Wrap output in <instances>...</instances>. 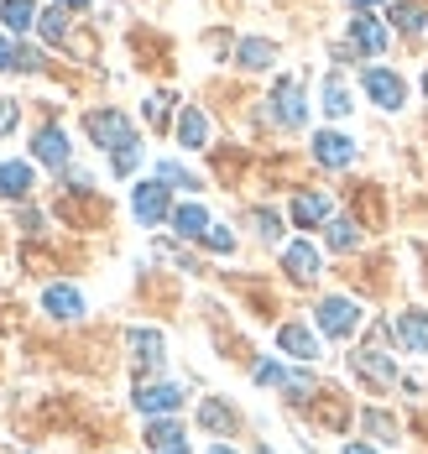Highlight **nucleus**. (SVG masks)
<instances>
[{
    "label": "nucleus",
    "mask_w": 428,
    "mask_h": 454,
    "mask_svg": "<svg viewBox=\"0 0 428 454\" xmlns=\"http://www.w3.org/2000/svg\"><path fill=\"white\" fill-rule=\"evenodd\" d=\"M84 131H89V137L105 146V152H110V146L121 152V146H131V141H136L131 121H126L121 110H95V115H84Z\"/></svg>",
    "instance_id": "obj_1"
},
{
    "label": "nucleus",
    "mask_w": 428,
    "mask_h": 454,
    "mask_svg": "<svg viewBox=\"0 0 428 454\" xmlns=\"http://www.w3.org/2000/svg\"><path fill=\"white\" fill-rule=\"evenodd\" d=\"M361 84H366V94L377 99L381 110H402V99H408L402 74H392V68H366V74H361Z\"/></svg>",
    "instance_id": "obj_2"
},
{
    "label": "nucleus",
    "mask_w": 428,
    "mask_h": 454,
    "mask_svg": "<svg viewBox=\"0 0 428 454\" xmlns=\"http://www.w3.org/2000/svg\"><path fill=\"white\" fill-rule=\"evenodd\" d=\"M319 329L334 334V340H350V334L361 329V309H355L350 298H324V303H319Z\"/></svg>",
    "instance_id": "obj_3"
},
{
    "label": "nucleus",
    "mask_w": 428,
    "mask_h": 454,
    "mask_svg": "<svg viewBox=\"0 0 428 454\" xmlns=\"http://www.w3.org/2000/svg\"><path fill=\"white\" fill-rule=\"evenodd\" d=\"M131 209H136L142 225H162V220H173V204H167V188H162V183H142V188L131 193Z\"/></svg>",
    "instance_id": "obj_4"
},
{
    "label": "nucleus",
    "mask_w": 428,
    "mask_h": 454,
    "mask_svg": "<svg viewBox=\"0 0 428 454\" xmlns=\"http://www.w3.org/2000/svg\"><path fill=\"white\" fill-rule=\"evenodd\" d=\"M392 334H397V345H402L408 356H424V350H428V314H418V309L397 314V324H392Z\"/></svg>",
    "instance_id": "obj_5"
},
{
    "label": "nucleus",
    "mask_w": 428,
    "mask_h": 454,
    "mask_svg": "<svg viewBox=\"0 0 428 454\" xmlns=\"http://www.w3.org/2000/svg\"><path fill=\"white\" fill-rule=\"evenodd\" d=\"M303 90H298V79H283L277 94H272V121H283V126H303Z\"/></svg>",
    "instance_id": "obj_6"
},
{
    "label": "nucleus",
    "mask_w": 428,
    "mask_h": 454,
    "mask_svg": "<svg viewBox=\"0 0 428 454\" xmlns=\"http://www.w3.org/2000/svg\"><path fill=\"white\" fill-rule=\"evenodd\" d=\"M136 408H142L146 418H162V412L183 408V392L167 387V381H157V387H136Z\"/></svg>",
    "instance_id": "obj_7"
},
{
    "label": "nucleus",
    "mask_w": 428,
    "mask_h": 454,
    "mask_svg": "<svg viewBox=\"0 0 428 454\" xmlns=\"http://www.w3.org/2000/svg\"><path fill=\"white\" fill-rule=\"evenodd\" d=\"M314 157H319L324 168H350V157H355V141L339 137V131H319V137H314Z\"/></svg>",
    "instance_id": "obj_8"
},
{
    "label": "nucleus",
    "mask_w": 428,
    "mask_h": 454,
    "mask_svg": "<svg viewBox=\"0 0 428 454\" xmlns=\"http://www.w3.org/2000/svg\"><path fill=\"white\" fill-rule=\"evenodd\" d=\"M277 345H283L287 356H298V361H319V340H314V329H303V324H283V329H277Z\"/></svg>",
    "instance_id": "obj_9"
},
{
    "label": "nucleus",
    "mask_w": 428,
    "mask_h": 454,
    "mask_svg": "<svg viewBox=\"0 0 428 454\" xmlns=\"http://www.w3.org/2000/svg\"><path fill=\"white\" fill-rule=\"evenodd\" d=\"M283 267L298 277V282H314V277H319V251H314L308 240H292L283 251Z\"/></svg>",
    "instance_id": "obj_10"
},
{
    "label": "nucleus",
    "mask_w": 428,
    "mask_h": 454,
    "mask_svg": "<svg viewBox=\"0 0 428 454\" xmlns=\"http://www.w3.org/2000/svg\"><path fill=\"white\" fill-rule=\"evenodd\" d=\"M350 43L361 47V52H371V58H377L381 47H386V27H381L377 16H366V11H361V16L350 21Z\"/></svg>",
    "instance_id": "obj_11"
},
{
    "label": "nucleus",
    "mask_w": 428,
    "mask_h": 454,
    "mask_svg": "<svg viewBox=\"0 0 428 454\" xmlns=\"http://www.w3.org/2000/svg\"><path fill=\"white\" fill-rule=\"evenodd\" d=\"M292 220L303 230L324 225V220H330V199H324V193H298V199H292Z\"/></svg>",
    "instance_id": "obj_12"
},
{
    "label": "nucleus",
    "mask_w": 428,
    "mask_h": 454,
    "mask_svg": "<svg viewBox=\"0 0 428 454\" xmlns=\"http://www.w3.org/2000/svg\"><path fill=\"white\" fill-rule=\"evenodd\" d=\"M43 309L52 318H79L84 314V298H79V287H48L43 293Z\"/></svg>",
    "instance_id": "obj_13"
},
{
    "label": "nucleus",
    "mask_w": 428,
    "mask_h": 454,
    "mask_svg": "<svg viewBox=\"0 0 428 454\" xmlns=\"http://www.w3.org/2000/svg\"><path fill=\"white\" fill-rule=\"evenodd\" d=\"M350 365H355L361 376H371V381H381V387H386V381H397V365L386 361L381 350H355V356H350Z\"/></svg>",
    "instance_id": "obj_14"
},
{
    "label": "nucleus",
    "mask_w": 428,
    "mask_h": 454,
    "mask_svg": "<svg viewBox=\"0 0 428 454\" xmlns=\"http://www.w3.org/2000/svg\"><path fill=\"white\" fill-rule=\"evenodd\" d=\"M173 230H178L183 240H198V235L209 230V209H204V204H183V209H173Z\"/></svg>",
    "instance_id": "obj_15"
},
{
    "label": "nucleus",
    "mask_w": 428,
    "mask_h": 454,
    "mask_svg": "<svg viewBox=\"0 0 428 454\" xmlns=\"http://www.w3.org/2000/svg\"><path fill=\"white\" fill-rule=\"evenodd\" d=\"M0 193L27 199V193H32V168H27V162H0Z\"/></svg>",
    "instance_id": "obj_16"
},
{
    "label": "nucleus",
    "mask_w": 428,
    "mask_h": 454,
    "mask_svg": "<svg viewBox=\"0 0 428 454\" xmlns=\"http://www.w3.org/2000/svg\"><path fill=\"white\" fill-rule=\"evenodd\" d=\"M32 21H37V5H32V0H5V5H0V27H5V32L21 37Z\"/></svg>",
    "instance_id": "obj_17"
},
{
    "label": "nucleus",
    "mask_w": 428,
    "mask_h": 454,
    "mask_svg": "<svg viewBox=\"0 0 428 454\" xmlns=\"http://www.w3.org/2000/svg\"><path fill=\"white\" fill-rule=\"evenodd\" d=\"M37 157H43L48 168H63V162H68V137H63L58 126H48V131H37Z\"/></svg>",
    "instance_id": "obj_18"
},
{
    "label": "nucleus",
    "mask_w": 428,
    "mask_h": 454,
    "mask_svg": "<svg viewBox=\"0 0 428 454\" xmlns=\"http://www.w3.org/2000/svg\"><path fill=\"white\" fill-rule=\"evenodd\" d=\"M386 21H392L397 32H408V37H418V32H424V5H413V0H397V5L386 11Z\"/></svg>",
    "instance_id": "obj_19"
},
{
    "label": "nucleus",
    "mask_w": 428,
    "mask_h": 454,
    "mask_svg": "<svg viewBox=\"0 0 428 454\" xmlns=\"http://www.w3.org/2000/svg\"><path fill=\"white\" fill-rule=\"evenodd\" d=\"M204 137H209V121H204V110H183V115H178V141H183V146H204Z\"/></svg>",
    "instance_id": "obj_20"
},
{
    "label": "nucleus",
    "mask_w": 428,
    "mask_h": 454,
    "mask_svg": "<svg viewBox=\"0 0 428 454\" xmlns=\"http://www.w3.org/2000/svg\"><path fill=\"white\" fill-rule=\"evenodd\" d=\"M236 58H240V68H267V63L277 58V47L261 43V37H245V43L236 47Z\"/></svg>",
    "instance_id": "obj_21"
},
{
    "label": "nucleus",
    "mask_w": 428,
    "mask_h": 454,
    "mask_svg": "<svg viewBox=\"0 0 428 454\" xmlns=\"http://www.w3.org/2000/svg\"><path fill=\"white\" fill-rule=\"evenodd\" d=\"M146 444H157V450H183V428H178L173 418H157V423L146 428Z\"/></svg>",
    "instance_id": "obj_22"
},
{
    "label": "nucleus",
    "mask_w": 428,
    "mask_h": 454,
    "mask_svg": "<svg viewBox=\"0 0 428 454\" xmlns=\"http://www.w3.org/2000/svg\"><path fill=\"white\" fill-rule=\"evenodd\" d=\"M131 350H136V361L157 365L162 361V334L157 329H131Z\"/></svg>",
    "instance_id": "obj_23"
},
{
    "label": "nucleus",
    "mask_w": 428,
    "mask_h": 454,
    "mask_svg": "<svg viewBox=\"0 0 428 454\" xmlns=\"http://www.w3.org/2000/svg\"><path fill=\"white\" fill-rule=\"evenodd\" d=\"M330 246L334 251H355L361 246V225L355 220H330Z\"/></svg>",
    "instance_id": "obj_24"
},
{
    "label": "nucleus",
    "mask_w": 428,
    "mask_h": 454,
    "mask_svg": "<svg viewBox=\"0 0 428 454\" xmlns=\"http://www.w3.org/2000/svg\"><path fill=\"white\" fill-rule=\"evenodd\" d=\"M37 27H43V37H48V43H63V37H68V16H63V5L43 11V16H37Z\"/></svg>",
    "instance_id": "obj_25"
},
{
    "label": "nucleus",
    "mask_w": 428,
    "mask_h": 454,
    "mask_svg": "<svg viewBox=\"0 0 428 454\" xmlns=\"http://www.w3.org/2000/svg\"><path fill=\"white\" fill-rule=\"evenodd\" d=\"M324 110L330 115H350V90L339 79H324Z\"/></svg>",
    "instance_id": "obj_26"
},
{
    "label": "nucleus",
    "mask_w": 428,
    "mask_h": 454,
    "mask_svg": "<svg viewBox=\"0 0 428 454\" xmlns=\"http://www.w3.org/2000/svg\"><path fill=\"white\" fill-rule=\"evenodd\" d=\"M136 162H142V141H131V146H121V152H115V162H110V168H115V173H121V178H131V173H136Z\"/></svg>",
    "instance_id": "obj_27"
},
{
    "label": "nucleus",
    "mask_w": 428,
    "mask_h": 454,
    "mask_svg": "<svg viewBox=\"0 0 428 454\" xmlns=\"http://www.w3.org/2000/svg\"><path fill=\"white\" fill-rule=\"evenodd\" d=\"M256 381H261V387H287V371L277 361H261L256 365Z\"/></svg>",
    "instance_id": "obj_28"
},
{
    "label": "nucleus",
    "mask_w": 428,
    "mask_h": 454,
    "mask_svg": "<svg viewBox=\"0 0 428 454\" xmlns=\"http://www.w3.org/2000/svg\"><path fill=\"white\" fill-rule=\"evenodd\" d=\"M157 178L173 183V188H198V183H193L189 173H183V168H178V162H162V168H157Z\"/></svg>",
    "instance_id": "obj_29"
},
{
    "label": "nucleus",
    "mask_w": 428,
    "mask_h": 454,
    "mask_svg": "<svg viewBox=\"0 0 428 454\" xmlns=\"http://www.w3.org/2000/svg\"><path fill=\"white\" fill-rule=\"evenodd\" d=\"M204 246H209V251H236V235H230V230H220V225H209V230H204Z\"/></svg>",
    "instance_id": "obj_30"
},
{
    "label": "nucleus",
    "mask_w": 428,
    "mask_h": 454,
    "mask_svg": "<svg viewBox=\"0 0 428 454\" xmlns=\"http://www.w3.org/2000/svg\"><path fill=\"white\" fill-rule=\"evenodd\" d=\"M146 121H152V126H167V94H152V99H146Z\"/></svg>",
    "instance_id": "obj_31"
},
{
    "label": "nucleus",
    "mask_w": 428,
    "mask_h": 454,
    "mask_svg": "<svg viewBox=\"0 0 428 454\" xmlns=\"http://www.w3.org/2000/svg\"><path fill=\"white\" fill-rule=\"evenodd\" d=\"M256 225H261V235H267V240H277V235H283V220H277L272 209H256Z\"/></svg>",
    "instance_id": "obj_32"
},
{
    "label": "nucleus",
    "mask_w": 428,
    "mask_h": 454,
    "mask_svg": "<svg viewBox=\"0 0 428 454\" xmlns=\"http://www.w3.org/2000/svg\"><path fill=\"white\" fill-rule=\"evenodd\" d=\"M204 423L209 428H230V412L220 408V403H204Z\"/></svg>",
    "instance_id": "obj_33"
},
{
    "label": "nucleus",
    "mask_w": 428,
    "mask_h": 454,
    "mask_svg": "<svg viewBox=\"0 0 428 454\" xmlns=\"http://www.w3.org/2000/svg\"><path fill=\"white\" fill-rule=\"evenodd\" d=\"M11 126H16V105H11V99H0V137H5Z\"/></svg>",
    "instance_id": "obj_34"
},
{
    "label": "nucleus",
    "mask_w": 428,
    "mask_h": 454,
    "mask_svg": "<svg viewBox=\"0 0 428 454\" xmlns=\"http://www.w3.org/2000/svg\"><path fill=\"white\" fill-rule=\"evenodd\" d=\"M0 68H16V47L5 43V32H0Z\"/></svg>",
    "instance_id": "obj_35"
},
{
    "label": "nucleus",
    "mask_w": 428,
    "mask_h": 454,
    "mask_svg": "<svg viewBox=\"0 0 428 454\" xmlns=\"http://www.w3.org/2000/svg\"><path fill=\"white\" fill-rule=\"evenodd\" d=\"M16 68H37V52L32 47H16Z\"/></svg>",
    "instance_id": "obj_36"
},
{
    "label": "nucleus",
    "mask_w": 428,
    "mask_h": 454,
    "mask_svg": "<svg viewBox=\"0 0 428 454\" xmlns=\"http://www.w3.org/2000/svg\"><path fill=\"white\" fill-rule=\"evenodd\" d=\"M58 5H63V11H84L89 0H58Z\"/></svg>",
    "instance_id": "obj_37"
},
{
    "label": "nucleus",
    "mask_w": 428,
    "mask_h": 454,
    "mask_svg": "<svg viewBox=\"0 0 428 454\" xmlns=\"http://www.w3.org/2000/svg\"><path fill=\"white\" fill-rule=\"evenodd\" d=\"M345 454H377V450H366V444H345Z\"/></svg>",
    "instance_id": "obj_38"
},
{
    "label": "nucleus",
    "mask_w": 428,
    "mask_h": 454,
    "mask_svg": "<svg viewBox=\"0 0 428 454\" xmlns=\"http://www.w3.org/2000/svg\"><path fill=\"white\" fill-rule=\"evenodd\" d=\"M350 5H355V11H366V5H377V0H350Z\"/></svg>",
    "instance_id": "obj_39"
},
{
    "label": "nucleus",
    "mask_w": 428,
    "mask_h": 454,
    "mask_svg": "<svg viewBox=\"0 0 428 454\" xmlns=\"http://www.w3.org/2000/svg\"><path fill=\"white\" fill-rule=\"evenodd\" d=\"M209 454H236V450H225V444H214V450H209Z\"/></svg>",
    "instance_id": "obj_40"
},
{
    "label": "nucleus",
    "mask_w": 428,
    "mask_h": 454,
    "mask_svg": "<svg viewBox=\"0 0 428 454\" xmlns=\"http://www.w3.org/2000/svg\"><path fill=\"white\" fill-rule=\"evenodd\" d=\"M162 454H189V450H162Z\"/></svg>",
    "instance_id": "obj_41"
},
{
    "label": "nucleus",
    "mask_w": 428,
    "mask_h": 454,
    "mask_svg": "<svg viewBox=\"0 0 428 454\" xmlns=\"http://www.w3.org/2000/svg\"><path fill=\"white\" fill-rule=\"evenodd\" d=\"M424 90H428V79H424Z\"/></svg>",
    "instance_id": "obj_42"
}]
</instances>
